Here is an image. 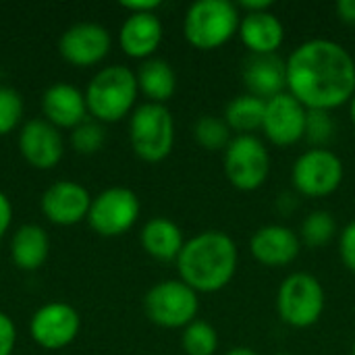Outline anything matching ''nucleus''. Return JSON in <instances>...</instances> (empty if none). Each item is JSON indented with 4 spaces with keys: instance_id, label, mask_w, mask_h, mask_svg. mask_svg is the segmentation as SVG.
<instances>
[{
    "instance_id": "obj_1",
    "label": "nucleus",
    "mask_w": 355,
    "mask_h": 355,
    "mask_svg": "<svg viewBox=\"0 0 355 355\" xmlns=\"http://www.w3.org/2000/svg\"><path fill=\"white\" fill-rule=\"evenodd\" d=\"M287 62V92L306 110H335L355 96V58L345 46L314 37L300 44Z\"/></svg>"
},
{
    "instance_id": "obj_2",
    "label": "nucleus",
    "mask_w": 355,
    "mask_h": 355,
    "mask_svg": "<svg viewBox=\"0 0 355 355\" xmlns=\"http://www.w3.org/2000/svg\"><path fill=\"white\" fill-rule=\"evenodd\" d=\"M175 264L179 279L196 293H216L233 281L239 266V250L231 235L202 231L185 241Z\"/></svg>"
},
{
    "instance_id": "obj_3",
    "label": "nucleus",
    "mask_w": 355,
    "mask_h": 355,
    "mask_svg": "<svg viewBox=\"0 0 355 355\" xmlns=\"http://www.w3.org/2000/svg\"><path fill=\"white\" fill-rule=\"evenodd\" d=\"M87 112L98 123H116L135 110L137 77L129 67L110 64L100 69L85 87Z\"/></svg>"
},
{
    "instance_id": "obj_4",
    "label": "nucleus",
    "mask_w": 355,
    "mask_h": 355,
    "mask_svg": "<svg viewBox=\"0 0 355 355\" xmlns=\"http://www.w3.org/2000/svg\"><path fill=\"white\" fill-rule=\"evenodd\" d=\"M241 12L231 0H198L183 17V35L198 50H216L237 31Z\"/></svg>"
},
{
    "instance_id": "obj_5",
    "label": "nucleus",
    "mask_w": 355,
    "mask_h": 355,
    "mask_svg": "<svg viewBox=\"0 0 355 355\" xmlns=\"http://www.w3.org/2000/svg\"><path fill=\"white\" fill-rule=\"evenodd\" d=\"M129 141L135 156L156 164L171 156L175 146V119L164 104L144 102L129 119Z\"/></svg>"
},
{
    "instance_id": "obj_6",
    "label": "nucleus",
    "mask_w": 355,
    "mask_h": 355,
    "mask_svg": "<svg viewBox=\"0 0 355 355\" xmlns=\"http://www.w3.org/2000/svg\"><path fill=\"white\" fill-rule=\"evenodd\" d=\"M322 283L310 272H293L283 279L277 293V312L287 327L310 329L324 312Z\"/></svg>"
},
{
    "instance_id": "obj_7",
    "label": "nucleus",
    "mask_w": 355,
    "mask_h": 355,
    "mask_svg": "<svg viewBox=\"0 0 355 355\" xmlns=\"http://www.w3.org/2000/svg\"><path fill=\"white\" fill-rule=\"evenodd\" d=\"M198 293L181 279L160 281L148 289L144 297V312L150 322L162 329H185L198 316Z\"/></svg>"
},
{
    "instance_id": "obj_8",
    "label": "nucleus",
    "mask_w": 355,
    "mask_h": 355,
    "mask_svg": "<svg viewBox=\"0 0 355 355\" xmlns=\"http://www.w3.org/2000/svg\"><path fill=\"white\" fill-rule=\"evenodd\" d=\"M270 175V152L256 135H235L225 150V177L239 191L260 189Z\"/></svg>"
},
{
    "instance_id": "obj_9",
    "label": "nucleus",
    "mask_w": 355,
    "mask_h": 355,
    "mask_svg": "<svg viewBox=\"0 0 355 355\" xmlns=\"http://www.w3.org/2000/svg\"><path fill=\"white\" fill-rule=\"evenodd\" d=\"M343 160L329 148H310L297 156L291 183L304 198H327L343 183Z\"/></svg>"
},
{
    "instance_id": "obj_10",
    "label": "nucleus",
    "mask_w": 355,
    "mask_h": 355,
    "mask_svg": "<svg viewBox=\"0 0 355 355\" xmlns=\"http://www.w3.org/2000/svg\"><path fill=\"white\" fill-rule=\"evenodd\" d=\"M141 212L135 191L129 187H108L92 198L87 225L100 237H121L133 229Z\"/></svg>"
},
{
    "instance_id": "obj_11",
    "label": "nucleus",
    "mask_w": 355,
    "mask_h": 355,
    "mask_svg": "<svg viewBox=\"0 0 355 355\" xmlns=\"http://www.w3.org/2000/svg\"><path fill=\"white\" fill-rule=\"evenodd\" d=\"M81 331L79 312L64 302H48L37 308L29 320L33 343L48 352H58L71 345Z\"/></svg>"
},
{
    "instance_id": "obj_12",
    "label": "nucleus",
    "mask_w": 355,
    "mask_h": 355,
    "mask_svg": "<svg viewBox=\"0 0 355 355\" xmlns=\"http://www.w3.org/2000/svg\"><path fill=\"white\" fill-rule=\"evenodd\" d=\"M112 46L110 31L92 21L67 27L58 37V54L73 67H94L102 62Z\"/></svg>"
},
{
    "instance_id": "obj_13",
    "label": "nucleus",
    "mask_w": 355,
    "mask_h": 355,
    "mask_svg": "<svg viewBox=\"0 0 355 355\" xmlns=\"http://www.w3.org/2000/svg\"><path fill=\"white\" fill-rule=\"evenodd\" d=\"M306 119L308 110L289 92H283L266 100L262 133L272 146L289 148L306 137Z\"/></svg>"
},
{
    "instance_id": "obj_14",
    "label": "nucleus",
    "mask_w": 355,
    "mask_h": 355,
    "mask_svg": "<svg viewBox=\"0 0 355 355\" xmlns=\"http://www.w3.org/2000/svg\"><path fill=\"white\" fill-rule=\"evenodd\" d=\"M19 152L23 160L37 171L54 168L64 156L60 129L50 125L46 119L27 121L19 131Z\"/></svg>"
},
{
    "instance_id": "obj_15",
    "label": "nucleus",
    "mask_w": 355,
    "mask_h": 355,
    "mask_svg": "<svg viewBox=\"0 0 355 355\" xmlns=\"http://www.w3.org/2000/svg\"><path fill=\"white\" fill-rule=\"evenodd\" d=\"M92 196L77 181H56L52 183L40 200L42 214L58 227H73L87 220Z\"/></svg>"
},
{
    "instance_id": "obj_16",
    "label": "nucleus",
    "mask_w": 355,
    "mask_h": 355,
    "mask_svg": "<svg viewBox=\"0 0 355 355\" xmlns=\"http://www.w3.org/2000/svg\"><path fill=\"white\" fill-rule=\"evenodd\" d=\"M302 252L300 235L285 225L260 227L250 237V254L256 262L268 268H283L295 262Z\"/></svg>"
},
{
    "instance_id": "obj_17",
    "label": "nucleus",
    "mask_w": 355,
    "mask_h": 355,
    "mask_svg": "<svg viewBox=\"0 0 355 355\" xmlns=\"http://www.w3.org/2000/svg\"><path fill=\"white\" fill-rule=\"evenodd\" d=\"M42 114L56 129H75L87 121L85 94L67 81H56L42 94Z\"/></svg>"
},
{
    "instance_id": "obj_18",
    "label": "nucleus",
    "mask_w": 355,
    "mask_h": 355,
    "mask_svg": "<svg viewBox=\"0 0 355 355\" xmlns=\"http://www.w3.org/2000/svg\"><path fill=\"white\" fill-rule=\"evenodd\" d=\"M241 77L248 94L260 100L287 92V62L279 54H250Z\"/></svg>"
},
{
    "instance_id": "obj_19",
    "label": "nucleus",
    "mask_w": 355,
    "mask_h": 355,
    "mask_svg": "<svg viewBox=\"0 0 355 355\" xmlns=\"http://www.w3.org/2000/svg\"><path fill=\"white\" fill-rule=\"evenodd\" d=\"M162 35V21L156 12L129 15L119 29V46L127 56L148 60L158 50Z\"/></svg>"
},
{
    "instance_id": "obj_20",
    "label": "nucleus",
    "mask_w": 355,
    "mask_h": 355,
    "mask_svg": "<svg viewBox=\"0 0 355 355\" xmlns=\"http://www.w3.org/2000/svg\"><path fill=\"white\" fill-rule=\"evenodd\" d=\"M237 33L250 54H277L285 42V27L272 10L241 15Z\"/></svg>"
},
{
    "instance_id": "obj_21",
    "label": "nucleus",
    "mask_w": 355,
    "mask_h": 355,
    "mask_svg": "<svg viewBox=\"0 0 355 355\" xmlns=\"http://www.w3.org/2000/svg\"><path fill=\"white\" fill-rule=\"evenodd\" d=\"M139 243L150 258L158 262H177L185 239L177 223L166 216H154L141 227Z\"/></svg>"
},
{
    "instance_id": "obj_22",
    "label": "nucleus",
    "mask_w": 355,
    "mask_h": 355,
    "mask_svg": "<svg viewBox=\"0 0 355 355\" xmlns=\"http://www.w3.org/2000/svg\"><path fill=\"white\" fill-rule=\"evenodd\" d=\"M10 260L19 270L33 272L42 268L50 256V237L42 225H21L10 237Z\"/></svg>"
},
{
    "instance_id": "obj_23",
    "label": "nucleus",
    "mask_w": 355,
    "mask_h": 355,
    "mask_svg": "<svg viewBox=\"0 0 355 355\" xmlns=\"http://www.w3.org/2000/svg\"><path fill=\"white\" fill-rule=\"evenodd\" d=\"M135 77H137L139 94H144L148 98V102H154V104H164L166 100L173 98V94L177 89L175 69L164 58L152 56V58L144 60L139 71L135 73Z\"/></svg>"
},
{
    "instance_id": "obj_24",
    "label": "nucleus",
    "mask_w": 355,
    "mask_h": 355,
    "mask_svg": "<svg viewBox=\"0 0 355 355\" xmlns=\"http://www.w3.org/2000/svg\"><path fill=\"white\" fill-rule=\"evenodd\" d=\"M266 100H260L252 94L235 96L225 108V123L237 135H254V131L262 129Z\"/></svg>"
},
{
    "instance_id": "obj_25",
    "label": "nucleus",
    "mask_w": 355,
    "mask_h": 355,
    "mask_svg": "<svg viewBox=\"0 0 355 355\" xmlns=\"http://www.w3.org/2000/svg\"><path fill=\"white\" fill-rule=\"evenodd\" d=\"M302 245H308L312 250L329 245L337 235V220L329 210H314L310 212L300 229Z\"/></svg>"
},
{
    "instance_id": "obj_26",
    "label": "nucleus",
    "mask_w": 355,
    "mask_h": 355,
    "mask_svg": "<svg viewBox=\"0 0 355 355\" xmlns=\"http://www.w3.org/2000/svg\"><path fill=\"white\" fill-rule=\"evenodd\" d=\"M193 137L200 148L208 152H225L231 144V129L225 123V119L214 114H202L193 125Z\"/></svg>"
},
{
    "instance_id": "obj_27",
    "label": "nucleus",
    "mask_w": 355,
    "mask_h": 355,
    "mask_svg": "<svg viewBox=\"0 0 355 355\" xmlns=\"http://www.w3.org/2000/svg\"><path fill=\"white\" fill-rule=\"evenodd\" d=\"M185 355H214L218 352V333L206 320H193L181 333Z\"/></svg>"
},
{
    "instance_id": "obj_28",
    "label": "nucleus",
    "mask_w": 355,
    "mask_h": 355,
    "mask_svg": "<svg viewBox=\"0 0 355 355\" xmlns=\"http://www.w3.org/2000/svg\"><path fill=\"white\" fill-rule=\"evenodd\" d=\"M23 96L8 85H0V137L12 133L23 121Z\"/></svg>"
},
{
    "instance_id": "obj_29",
    "label": "nucleus",
    "mask_w": 355,
    "mask_h": 355,
    "mask_svg": "<svg viewBox=\"0 0 355 355\" xmlns=\"http://www.w3.org/2000/svg\"><path fill=\"white\" fill-rule=\"evenodd\" d=\"M104 141H106V133H104L102 123L98 121H83L71 131V146L75 152L83 156H92L100 152Z\"/></svg>"
},
{
    "instance_id": "obj_30",
    "label": "nucleus",
    "mask_w": 355,
    "mask_h": 355,
    "mask_svg": "<svg viewBox=\"0 0 355 355\" xmlns=\"http://www.w3.org/2000/svg\"><path fill=\"white\" fill-rule=\"evenodd\" d=\"M335 133V123L331 112L327 110H308L306 119V137L314 148H327V144L333 139Z\"/></svg>"
},
{
    "instance_id": "obj_31",
    "label": "nucleus",
    "mask_w": 355,
    "mask_h": 355,
    "mask_svg": "<svg viewBox=\"0 0 355 355\" xmlns=\"http://www.w3.org/2000/svg\"><path fill=\"white\" fill-rule=\"evenodd\" d=\"M339 256L343 266L355 275V220L345 225V229L339 233Z\"/></svg>"
},
{
    "instance_id": "obj_32",
    "label": "nucleus",
    "mask_w": 355,
    "mask_h": 355,
    "mask_svg": "<svg viewBox=\"0 0 355 355\" xmlns=\"http://www.w3.org/2000/svg\"><path fill=\"white\" fill-rule=\"evenodd\" d=\"M17 345V329L8 314L0 312V355H12Z\"/></svg>"
},
{
    "instance_id": "obj_33",
    "label": "nucleus",
    "mask_w": 355,
    "mask_h": 355,
    "mask_svg": "<svg viewBox=\"0 0 355 355\" xmlns=\"http://www.w3.org/2000/svg\"><path fill=\"white\" fill-rule=\"evenodd\" d=\"M121 6L129 10V15H144V12H156L162 6V0H123Z\"/></svg>"
},
{
    "instance_id": "obj_34",
    "label": "nucleus",
    "mask_w": 355,
    "mask_h": 355,
    "mask_svg": "<svg viewBox=\"0 0 355 355\" xmlns=\"http://www.w3.org/2000/svg\"><path fill=\"white\" fill-rule=\"evenodd\" d=\"M10 225H12V204L8 200V196L4 191H0V241L8 233Z\"/></svg>"
},
{
    "instance_id": "obj_35",
    "label": "nucleus",
    "mask_w": 355,
    "mask_h": 355,
    "mask_svg": "<svg viewBox=\"0 0 355 355\" xmlns=\"http://www.w3.org/2000/svg\"><path fill=\"white\" fill-rule=\"evenodd\" d=\"M239 12L243 10L245 12H264V10H270L272 8V0H239L235 2Z\"/></svg>"
},
{
    "instance_id": "obj_36",
    "label": "nucleus",
    "mask_w": 355,
    "mask_h": 355,
    "mask_svg": "<svg viewBox=\"0 0 355 355\" xmlns=\"http://www.w3.org/2000/svg\"><path fill=\"white\" fill-rule=\"evenodd\" d=\"M337 17L347 23V25H355V0H339L335 4Z\"/></svg>"
},
{
    "instance_id": "obj_37",
    "label": "nucleus",
    "mask_w": 355,
    "mask_h": 355,
    "mask_svg": "<svg viewBox=\"0 0 355 355\" xmlns=\"http://www.w3.org/2000/svg\"><path fill=\"white\" fill-rule=\"evenodd\" d=\"M225 355H258L254 349H250V347H233V349H229Z\"/></svg>"
},
{
    "instance_id": "obj_38",
    "label": "nucleus",
    "mask_w": 355,
    "mask_h": 355,
    "mask_svg": "<svg viewBox=\"0 0 355 355\" xmlns=\"http://www.w3.org/2000/svg\"><path fill=\"white\" fill-rule=\"evenodd\" d=\"M347 106H349V116H352V123L355 125V96L352 98V102H349Z\"/></svg>"
},
{
    "instance_id": "obj_39",
    "label": "nucleus",
    "mask_w": 355,
    "mask_h": 355,
    "mask_svg": "<svg viewBox=\"0 0 355 355\" xmlns=\"http://www.w3.org/2000/svg\"><path fill=\"white\" fill-rule=\"evenodd\" d=\"M352 355H355V341H354V347H352Z\"/></svg>"
},
{
    "instance_id": "obj_40",
    "label": "nucleus",
    "mask_w": 355,
    "mask_h": 355,
    "mask_svg": "<svg viewBox=\"0 0 355 355\" xmlns=\"http://www.w3.org/2000/svg\"><path fill=\"white\" fill-rule=\"evenodd\" d=\"M275 355H291V354H285V352H281V354H275Z\"/></svg>"
}]
</instances>
